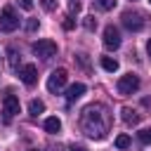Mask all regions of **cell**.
<instances>
[{"instance_id":"obj_20","label":"cell","mask_w":151,"mask_h":151,"mask_svg":"<svg viewBox=\"0 0 151 151\" xmlns=\"http://www.w3.org/2000/svg\"><path fill=\"white\" fill-rule=\"evenodd\" d=\"M76 59H78V64H80L85 71H90V61H87V54H78Z\"/></svg>"},{"instance_id":"obj_15","label":"cell","mask_w":151,"mask_h":151,"mask_svg":"<svg viewBox=\"0 0 151 151\" xmlns=\"http://www.w3.org/2000/svg\"><path fill=\"white\" fill-rule=\"evenodd\" d=\"M116 2H118V0H94V5H97L101 12H109V9H113V7H116Z\"/></svg>"},{"instance_id":"obj_3","label":"cell","mask_w":151,"mask_h":151,"mask_svg":"<svg viewBox=\"0 0 151 151\" xmlns=\"http://www.w3.org/2000/svg\"><path fill=\"white\" fill-rule=\"evenodd\" d=\"M17 28H19V17H17V12H14L12 7H5V9L0 12V31L12 33V31H17Z\"/></svg>"},{"instance_id":"obj_6","label":"cell","mask_w":151,"mask_h":151,"mask_svg":"<svg viewBox=\"0 0 151 151\" xmlns=\"http://www.w3.org/2000/svg\"><path fill=\"white\" fill-rule=\"evenodd\" d=\"M137 90H139V76H134V73L120 76V80H118V92L120 94H132Z\"/></svg>"},{"instance_id":"obj_13","label":"cell","mask_w":151,"mask_h":151,"mask_svg":"<svg viewBox=\"0 0 151 151\" xmlns=\"http://www.w3.org/2000/svg\"><path fill=\"white\" fill-rule=\"evenodd\" d=\"M45 111V104L40 101V99H31V104H28V113L31 116H40Z\"/></svg>"},{"instance_id":"obj_21","label":"cell","mask_w":151,"mask_h":151,"mask_svg":"<svg viewBox=\"0 0 151 151\" xmlns=\"http://www.w3.org/2000/svg\"><path fill=\"white\" fill-rule=\"evenodd\" d=\"M73 26H76V19H73L71 14H68V17H64V28H66V31H71Z\"/></svg>"},{"instance_id":"obj_9","label":"cell","mask_w":151,"mask_h":151,"mask_svg":"<svg viewBox=\"0 0 151 151\" xmlns=\"http://www.w3.org/2000/svg\"><path fill=\"white\" fill-rule=\"evenodd\" d=\"M17 71H19V78H21L24 85H35V80H38V68H35L33 64H24V66H19Z\"/></svg>"},{"instance_id":"obj_28","label":"cell","mask_w":151,"mask_h":151,"mask_svg":"<svg viewBox=\"0 0 151 151\" xmlns=\"http://www.w3.org/2000/svg\"><path fill=\"white\" fill-rule=\"evenodd\" d=\"M31 151H33V149H31Z\"/></svg>"},{"instance_id":"obj_22","label":"cell","mask_w":151,"mask_h":151,"mask_svg":"<svg viewBox=\"0 0 151 151\" xmlns=\"http://www.w3.org/2000/svg\"><path fill=\"white\" fill-rule=\"evenodd\" d=\"M17 2H19V7H21V9H28V12L33 9V0H17Z\"/></svg>"},{"instance_id":"obj_23","label":"cell","mask_w":151,"mask_h":151,"mask_svg":"<svg viewBox=\"0 0 151 151\" xmlns=\"http://www.w3.org/2000/svg\"><path fill=\"white\" fill-rule=\"evenodd\" d=\"M42 7H45L47 12H52V9L57 7V0H42Z\"/></svg>"},{"instance_id":"obj_1","label":"cell","mask_w":151,"mask_h":151,"mask_svg":"<svg viewBox=\"0 0 151 151\" xmlns=\"http://www.w3.org/2000/svg\"><path fill=\"white\" fill-rule=\"evenodd\" d=\"M80 130L90 139H104L111 130V113L104 104H90L80 113Z\"/></svg>"},{"instance_id":"obj_2","label":"cell","mask_w":151,"mask_h":151,"mask_svg":"<svg viewBox=\"0 0 151 151\" xmlns=\"http://www.w3.org/2000/svg\"><path fill=\"white\" fill-rule=\"evenodd\" d=\"M120 21H123V26H125L127 31H142V28L146 26V17H144L142 12H134V9L123 12V14H120Z\"/></svg>"},{"instance_id":"obj_26","label":"cell","mask_w":151,"mask_h":151,"mask_svg":"<svg viewBox=\"0 0 151 151\" xmlns=\"http://www.w3.org/2000/svg\"><path fill=\"white\" fill-rule=\"evenodd\" d=\"M71 151H87V149H85V146H76V144H73V146H71Z\"/></svg>"},{"instance_id":"obj_7","label":"cell","mask_w":151,"mask_h":151,"mask_svg":"<svg viewBox=\"0 0 151 151\" xmlns=\"http://www.w3.org/2000/svg\"><path fill=\"white\" fill-rule=\"evenodd\" d=\"M2 113H5V123H9L17 113H19V97L7 92L5 99H2Z\"/></svg>"},{"instance_id":"obj_5","label":"cell","mask_w":151,"mask_h":151,"mask_svg":"<svg viewBox=\"0 0 151 151\" xmlns=\"http://www.w3.org/2000/svg\"><path fill=\"white\" fill-rule=\"evenodd\" d=\"M66 80H68L66 68H57V71H52V73H50V78H47V90H50L52 94H57V92L66 85Z\"/></svg>"},{"instance_id":"obj_14","label":"cell","mask_w":151,"mask_h":151,"mask_svg":"<svg viewBox=\"0 0 151 151\" xmlns=\"http://www.w3.org/2000/svg\"><path fill=\"white\" fill-rule=\"evenodd\" d=\"M101 66H104V71H109V73L118 71V61L111 59V57H101Z\"/></svg>"},{"instance_id":"obj_10","label":"cell","mask_w":151,"mask_h":151,"mask_svg":"<svg viewBox=\"0 0 151 151\" xmlns=\"http://www.w3.org/2000/svg\"><path fill=\"white\" fill-rule=\"evenodd\" d=\"M123 120H125V125H137L139 120H142V116L134 111V109H130V106H123Z\"/></svg>"},{"instance_id":"obj_27","label":"cell","mask_w":151,"mask_h":151,"mask_svg":"<svg viewBox=\"0 0 151 151\" xmlns=\"http://www.w3.org/2000/svg\"><path fill=\"white\" fill-rule=\"evenodd\" d=\"M146 52H149V57H151V38H149V42H146Z\"/></svg>"},{"instance_id":"obj_19","label":"cell","mask_w":151,"mask_h":151,"mask_svg":"<svg viewBox=\"0 0 151 151\" xmlns=\"http://www.w3.org/2000/svg\"><path fill=\"white\" fill-rule=\"evenodd\" d=\"M83 24H85V28H87V31H94V28H97V19H94V17H85V21H83Z\"/></svg>"},{"instance_id":"obj_24","label":"cell","mask_w":151,"mask_h":151,"mask_svg":"<svg viewBox=\"0 0 151 151\" xmlns=\"http://www.w3.org/2000/svg\"><path fill=\"white\" fill-rule=\"evenodd\" d=\"M38 28V19H28L26 21V31H35Z\"/></svg>"},{"instance_id":"obj_11","label":"cell","mask_w":151,"mask_h":151,"mask_svg":"<svg viewBox=\"0 0 151 151\" xmlns=\"http://www.w3.org/2000/svg\"><path fill=\"white\" fill-rule=\"evenodd\" d=\"M85 94V85L83 83H76V85H71L68 90H66V99L68 101H76V99H80Z\"/></svg>"},{"instance_id":"obj_16","label":"cell","mask_w":151,"mask_h":151,"mask_svg":"<svg viewBox=\"0 0 151 151\" xmlns=\"http://www.w3.org/2000/svg\"><path fill=\"white\" fill-rule=\"evenodd\" d=\"M7 57H9V59H7V61H9V66H12V68H19V54H17V50H14V47H9V50H7Z\"/></svg>"},{"instance_id":"obj_25","label":"cell","mask_w":151,"mask_h":151,"mask_svg":"<svg viewBox=\"0 0 151 151\" xmlns=\"http://www.w3.org/2000/svg\"><path fill=\"white\" fill-rule=\"evenodd\" d=\"M71 12H76V14H78V12H80V2H76V0H73V2H71Z\"/></svg>"},{"instance_id":"obj_12","label":"cell","mask_w":151,"mask_h":151,"mask_svg":"<svg viewBox=\"0 0 151 151\" xmlns=\"http://www.w3.org/2000/svg\"><path fill=\"white\" fill-rule=\"evenodd\" d=\"M45 130H47L50 134H57V132L61 130V120H59L57 116H52V118H47V120H45Z\"/></svg>"},{"instance_id":"obj_29","label":"cell","mask_w":151,"mask_h":151,"mask_svg":"<svg viewBox=\"0 0 151 151\" xmlns=\"http://www.w3.org/2000/svg\"><path fill=\"white\" fill-rule=\"evenodd\" d=\"M149 2H151V0H149Z\"/></svg>"},{"instance_id":"obj_17","label":"cell","mask_w":151,"mask_h":151,"mask_svg":"<svg viewBox=\"0 0 151 151\" xmlns=\"http://www.w3.org/2000/svg\"><path fill=\"white\" fill-rule=\"evenodd\" d=\"M116 146H118V149H127V146H130V137H127V134H118V137H116Z\"/></svg>"},{"instance_id":"obj_4","label":"cell","mask_w":151,"mask_h":151,"mask_svg":"<svg viewBox=\"0 0 151 151\" xmlns=\"http://www.w3.org/2000/svg\"><path fill=\"white\" fill-rule=\"evenodd\" d=\"M33 54L40 59H52L57 54V42L54 40H38V42H33Z\"/></svg>"},{"instance_id":"obj_8","label":"cell","mask_w":151,"mask_h":151,"mask_svg":"<svg viewBox=\"0 0 151 151\" xmlns=\"http://www.w3.org/2000/svg\"><path fill=\"white\" fill-rule=\"evenodd\" d=\"M104 47L106 50H118L120 47V33H118V28L113 24H109L104 28Z\"/></svg>"},{"instance_id":"obj_18","label":"cell","mask_w":151,"mask_h":151,"mask_svg":"<svg viewBox=\"0 0 151 151\" xmlns=\"http://www.w3.org/2000/svg\"><path fill=\"white\" fill-rule=\"evenodd\" d=\"M139 142H142V144H151V127L139 130Z\"/></svg>"}]
</instances>
